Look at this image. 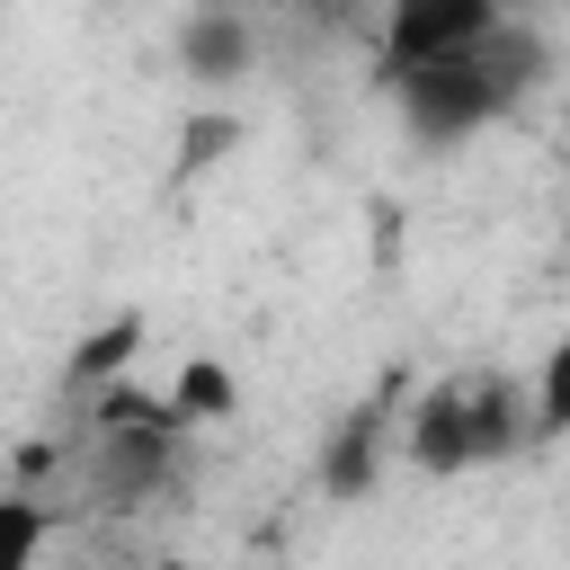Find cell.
<instances>
[{
  "instance_id": "6da1fadb",
  "label": "cell",
  "mask_w": 570,
  "mask_h": 570,
  "mask_svg": "<svg viewBox=\"0 0 570 570\" xmlns=\"http://www.w3.org/2000/svg\"><path fill=\"white\" fill-rule=\"evenodd\" d=\"M392 89H401V107H410V125H419L428 142H454V134H472L481 116L508 107V89H499V71H490L481 53H445V62L392 71Z\"/></svg>"
},
{
  "instance_id": "7a4b0ae2",
  "label": "cell",
  "mask_w": 570,
  "mask_h": 570,
  "mask_svg": "<svg viewBox=\"0 0 570 570\" xmlns=\"http://www.w3.org/2000/svg\"><path fill=\"white\" fill-rule=\"evenodd\" d=\"M490 36H499V0H383V71L481 53Z\"/></svg>"
},
{
  "instance_id": "3957f363",
  "label": "cell",
  "mask_w": 570,
  "mask_h": 570,
  "mask_svg": "<svg viewBox=\"0 0 570 570\" xmlns=\"http://www.w3.org/2000/svg\"><path fill=\"white\" fill-rule=\"evenodd\" d=\"M410 463L419 472H463L472 463V419H463V392H428L419 410H410Z\"/></svg>"
},
{
  "instance_id": "277c9868",
  "label": "cell",
  "mask_w": 570,
  "mask_h": 570,
  "mask_svg": "<svg viewBox=\"0 0 570 570\" xmlns=\"http://www.w3.org/2000/svg\"><path fill=\"white\" fill-rule=\"evenodd\" d=\"M187 71H205V80L249 71V27H240L232 9H205V18L187 27Z\"/></svg>"
},
{
  "instance_id": "5b68a950",
  "label": "cell",
  "mask_w": 570,
  "mask_h": 570,
  "mask_svg": "<svg viewBox=\"0 0 570 570\" xmlns=\"http://www.w3.org/2000/svg\"><path fill=\"white\" fill-rule=\"evenodd\" d=\"M240 392H232V374L214 365V356H187V374H178V392H169V419L178 428H205V419H223Z\"/></svg>"
},
{
  "instance_id": "8992f818",
  "label": "cell",
  "mask_w": 570,
  "mask_h": 570,
  "mask_svg": "<svg viewBox=\"0 0 570 570\" xmlns=\"http://www.w3.org/2000/svg\"><path fill=\"white\" fill-rule=\"evenodd\" d=\"M463 419H472V463L508 454V445H517V392H508V374L481 383V392H463Z\"/></svg>"
},
{
  "instance_id": "52a82bcc",
  "label": "cell",
  "mask_w": 570,
  "mask_h": 570,
  "mask_svg": "<svg viewBox=\"0 0 570 570\" xmlns=\"http://www.w3.org/2000/svg\"><path fill=\"white\" fill-rule=\"evenodd\" d=\"M321 481H330V499H356V490L374 481V410H356V419L330 436V463H321Z\"/></svg>"
},
{
  "instance_id": "ba28073f",
  "label": "cell",
  "mask_w": 570,
  "mask_h": 570,
  "mask_svg": "<svg viewBox=\"0 0 570 570\" xmlns=\"http://www.w3.org/2000/svg\"><path fill=\"white\" fill-rule=\"evenodd\" d=\"M134 347H142V312H116L98 338H80V347H71V374H89V383H116V374L134 365Z\"/></svg>"
},
{
  "instance_id": "9c48e42d",
  "label": "cell",
  "mask_w": 570,
  "mask_h": 570,
  "mask_svg": "<svg viewBox=\"0 0 570 570\" xmlns=\"http://www.w3.org/2000/svg\"><path fill=\"white\" fill-rule=\"evenodd\" d=\"M36 552H45V508L0 499V570H36Z\"/></svg>"
},
{
  "instance_id": "30bf717a",
  "label": "cell",
  "mask_w": 570,
  "mask_h": 570,
  "mask_svg": "<svg viewBox=\"0 0 570 570\" xmlns=\"http://www.w3.org/2000/svg\"><path fill=\"white\" fill-rule=\"evenodd\" d=\"M214 151H232V116H196L187 125V169H205Z\"/></svg>"
},
{
  "instance_id": "8fae6325",
  "label": "cell",
  "mask_w": 570,
  "mask_h": 570,
  "mask_svg": "<svg viewBox=\"0 0 570 570\" xmlns=\"http://www.w3.org/2000/svg\"><path fill=\"white\" fill-rule=\"evenodd\" d=\"M151 570H187V561H151Z\"/></svg>"
}]
</instances>
